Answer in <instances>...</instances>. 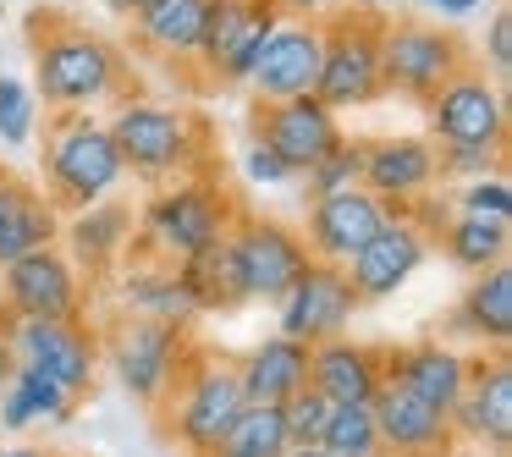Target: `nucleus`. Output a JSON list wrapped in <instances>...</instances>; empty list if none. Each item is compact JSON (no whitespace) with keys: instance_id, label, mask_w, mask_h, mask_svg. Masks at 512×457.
Masks as SVG:
<instances>
[{"instance_id":"obj_1","label":"nucleus","mask_w":512,"mask_h":457,"mask_svg":"<svg viewBox=\"0 0 512 457\" xmlns=\"http://www.w3.org/2000/svg\"><path fill=\"white\" fill-rule=\"evenodd\" d=\"M28 56H34V100L56 111H111L133 94V61L116 39L72 23L61 12H28Z\"/></svg>"},{"instance_id":"obj_2","label":"nucleus","mask_w":512,"mask_h":457,"mask_svg":"<svg viewBox=\"0 0 512 457\" xmlns=\"http://www.w3.org/2000/svg\"><path fill=\"white\" fill-rule=\"evenodd\" d=\"M105 127H111V144H116V155H122V171L138 182H149V188L210 171V155H215L210 122H204L199 111H188V105L127 94V100L111 105Z\"/></svg>"},{"instance_id":"obj_3","label":"nucleus","mask_w":512,"mask_h":457,"mask_svg":"<svg viewBox=\"0 0 512 457\" xmlns=\"http://www.w3.org/2000/svg\"><path fill=\"white\" fill-rule=\"evenodd\" d=\"M237 199L226 193L221 177L199 171V177H177L149 188L144 210L133 215V254L144 259H166V265H182V259L204 254V248L226 243L237 221Z\"/></svg>"},{"instance_id":"obj_4","label":"nucleus","mask_w":512,"mask_h":457,"mask_svg":"<svg viewBox=\"0 0 512 457\" xmlns=\"http://www.w3.org/2000/svg\"><path fill=\"white\" fill-rule=\"evenodd\" d=\"M45 144H39V171H45V199L61 215L89 210V204L111 199L127 182L122 155L111 144V127L94 111H56L45 116Z\"/></svg>"},{"instance_id":"obj_5","label":"nucleus","mask_w":512,"mask_h":457,"mask_svg":"<svg viewBox=\"0 0 512 457\" xmlns=\"http://www.w3.org/2000/svg\"><path fill=\"white\" fill-rule=\"evenodd\" d=\"M243 408L248 402H243V386H237L232 358L188 347L166 402H160V430H166V441H177L188 457H210V446L232 430V419Z\"/></svg>"},{"instance_id":"obj_6","label":"nucleus","mask_w":512,"mask_h":457,"mask_svg":"<svg viewBox=\"0 0 512 457\" xmlns=\"http://www.w3.org/2000/svg\"><path fill=\"white\" fill-rule=\"evenodd\" d=\"M314 100L325 111H364V105L386 100V89H380V17L375 12L336 6L331 17H320Z\"/></svg>"},{"instance_id":"obj_7","label":"nucleus","mask_w":512,"mask_h":457,"mask_svg":"<svg viewBox=\"0 0 512 457\" xmlns=\"http://www.w3.org/2000/svg\"><path fill=\"white\" fill-rule=\"evenodd\" d=\"M463 67H474V50L452 23H424V17L380 23V89L397 100L424 105Z\"/></svg>"},{"instance_id":"obj_8","label":"nucleus","mask_w":512,"mask_h":457,"mask_svg":"<svg viewBox=\"0 0 512 457\" xmlns=\"http://www.w3.org/2000/svg\"><path fill=\"white\" fill-rule=\"evenodd\" d=\"M188 331L177 325H155V320H116L111 331L100 336V369L144 408H160L177 380L182 358H188Z\"/></svg>"},{"instance_id":"obj_9","label":"nucleus","mask_w":512,"mask_h":457,"mask_svg":"<svg viewBox=\"0 0 512 457\" xmlns=\"http://www.w3.org/2000/svg\"><path fill=\"white\" fill-rule=\"evenodd\" d=\"M226 265L237 276L243 303H276L309 265V248H303L298 226L276 221V215H237L226 232Z\"/></svg>"},{"instance_id":"obj_10","label":"nucleus","mask_w":512,"mask_h":457,"mask_svg":"<svg viewBox=\"0 0 512 457\" xmlns=\"http://www.w3.org/2000/svg\"><path fill=\"white\" fill-rule=\"evenodd\" d=\"M276 23L281 12L270 0H210V23H204L199 56H193L204 89H243Z\"/></svg>"},{"instance_id":"obj_11","label":"nucleus","mask_w":512,"mask_h":457,"mask_svg":"<svg viewBox=\"0 0 512 457\" xmlns=\"http://www.w3.org/2000/svg\"><path fill=\"white\" fill-rule=\"evenodd\" d=\"M419 111H424V138L430 144H501L507 149V127H512L507 89L496 78H485L479 67H463L457 78H446Z\"/></svg>"},{"instance_id":"obj_12","label":"nucleus","mask_w":512,"mask_h":457,"mask_svg":"<svg viewBox=\"0 0 512 457\" xmlns=\"http://www.w3.org/2000/svg\"><path fill=\"white\" fill-rule=\"evenodd\" d=\"M6 342L23 369H39L72 397H89L100 380V331L89 320H12L6 314Z\"/></svg>"},{"instance_id":"obj_13","label":"nucleus","mask_w":512,"mask_h":457,"mask_svg":"<svg viewBox=\"0 0 512 457\" xmlns=\"http://www.w3.org/2000/svg\"><path fill=\"white\" fill-rule=\"evenodd\" d=\"M0 309L12 320H83L89 314V281L67 259V248L50 243L0 270Z\"/></svg>"},{"instance_id":"obj_14","label":"nucleus","mask_w":512,"mask_h":457,"mask_svg":"<svg viewBox=\"0 0 512 457\" xmlns=\"http://www.w3.org/2000/svg\"><path fill=\"white\" fill-rule=\"evenodd\" d=\"M358 309H364V303L347 287V270L309 259V265L298 270V281L276 298V331L292 336V342H303V347H320V342H331V336H347V325H353Z\"/></svg>"},{"instance_id":"obj_15","label":"nucleus","mask_w":512,"mask_h":457,"mask_svg":"<svg viewBox=\"0 0 512 457\" xmlns=\"http://www.w3.org/2000/svg\"><path fill=\"white\" fill-rule=\"evenodd\" d=\"M358 188L375 193L391 221H413V199L435 193V144L424 133L364 138V177Z\"/></svg>"},{"instance_id":"obj_16","label":"nucleus","mask_w":512,"mask_h":457,"mask_svg":"<svg viewBox=\"0 0 512 457\" xmlns=\"http://www.w3.org/2000/svg\"><path fill=\"white\" fill-rule=\"evenodd\" d=\"M430 254H435L430 232H424L419 221H391L386 215V226H380L342 270H347V287L358 292V303H386L419 276Z\"/></svg>"},{"instance_id":"obj_17","label":"nucleus","mask_w":512,"mask_h":457,"mask_svg":"<svg viewBox=\"0 0 512 457\" xmlns=\"http://www.w3.org/2000/svg\"><path fill=\"white\" fill-rule=\"evenodd\" d=\"M446 419H452L457 446H485L496 457L512 452V364H507V353H490V358L468 364V386Z\"/></svg>"},{"instance_id":"obj_18","label":"nucleus","mask_w":512,"mask_h":457,"mask_svg":"<svg viewBox=\"0 0 512 457\" xmlns=\"http://www.w3.org/2000/svg\"><path fill=\"white\" fill-rule=\"evenodd\" d=\"M386 226V210H380L375 193L364 188H342V193H325V199H309L303 204V248L309 259L320 265H347L369 237Z\"/></svg>"},{"instance_id":"obj_19","label":"nucleus","mask_w":512,"mask_h":457,"mask_svg":"<svg viewBox=\"0 0 512 457\" xmlns=\"http://www.w3.org/2000/svg\"><path fill=\"white\" fill-rule=\"evenodd\" d=\"M314 78H320V23H309V17H281L243 89L259 105H276V100L314 94Z\"/></svg>"},{"instance_id":"obj_20","label":"nucleus","mask_w":512,"mask_h":457,"mask_svg":"<svg viewBox=\"0 0 512 457\" xmlns=\"http://www.w3.org/2000/svg\"><path fill=\"white\" fill-rule=\"evenodd\" d=\"M468 364H474V358L457 342H441V336H419V342L386 347V380L402 386L408 397L441 408V413L457 408V397H463V386H468Z\"/></svg>"},{"instance_id":"obj_21","label":"nucleus","mask_w":512,"mask_h":457,"mask_svg":"<svg viewBox=\"0 0 512 457\" xmlns=\"http://www.w3.org/2000/svg\"><path fill=\"white\" fill-rule=\"evenodd\" d=\"M254 138L270 144L281 160H287L292 177H303V171H309L314 160L342 138V122H336V111H325L314 94H298V100L259 105L254 111Z\"/></svg>"},{"instance_id":"obj_22","label":"nucleus","mask_w":512,"mask_h":457,"mask_svg":"<svg viewBox=\"0 0 512 457\" xmlns=\"http://www.w3.org/2000/svg\"><path fill=\"white\" fill-rule=\"evenodd\" d=\"M309 386L331 408H369L375 391L386 386V347L358 342V336H331L309 347Z\"/></svg>"},{"instance_id":"obj_23","label":"nucleus","mask_w":512,"mask_h":457,"mask_svg":"<svg viewBox=\"0 0 512 457\" xmlns=\"http://www.w3.org/2000/svg\"><path fill=\"white\" fill-rule=\"evenodd\" d=\"M133 204L100 199L89 210H72V221H61L56 243L67 248V259L83 270V281H105L122 270V259L133 254Z\"/></svg>"},{"instance_id":"obj_24","label":"nucleus","mask_w":512,"mask_h":457,"mask_svg":"<svg viewBox=\"0 0 512 457\" xmlns=\"http://www.w3.org/2000/svg\"><path fill=\"white\" fill-rule=\"evenodd\" d=\"M369 413H375V430H380L386 457H457L452 419H446L441 408H430V402L408 397V391L391 386V380L375 391Z\"/></svg>"},{"instance_id":"obj_25","label":"nucleus","mask_w":512,"mask_h":457,"mask_svg":"<svg viewBox=\"0 0 512 457\" xmlns=\"http://www.w3.org/2000/svg\"><path fill=\"white\" fill-rule=\"evenodd\" d=\"M116 303H122L127 320H155V325H177V331H188L199 320V309L188 303V292L177 281V265L144 259V254L122 259V270H116Z\"/></svg>"},{"instance_id":"obj_26","label":"nucleus","mask_w":512,"mask_h":457,"mask_svg":"<svg viewBox=\"0 0 512 457\" xmlns=\"http://www.w3.org/2000/svg\"><path fill=\"white\" fill-rule=\"evenodd\" d=\"M446 336L490 347V353H507V342H512V270L507 265H490L479 276H468L463 298L446 314Z\"/></svg>"},{"instance_id":"obj_27","label":"nucleus","mask_w":512,"mask_h":457,"mask_svg":"<svg viewBox=\"0 0 512 457\" xmlns=\"http://www.w3.org/2000/svg\"><path fill=\"white\" fill-rule=\"evenodd\" d=\"M204 23H210V0H149L133 17V50L166 67H193Z\"/></svg>"},{"instance_id":"obj_28","label":"nucleus","mask_w":512,"mask_h":457,"mask_svg":"<svg viewBox=\"0 0 512 457\" xmlns=\"http://www.w3.org/2000/svg\"><path fill=\"white\" fill-rule=\"evenodd\" d=\"M61 237V210L45 199V188L0 171V270L23 254H39Z\"/></svg>"},{"instance_id":"obj_29","label":"nucleus","mask_w":512,"mask_h":457,"mask_svg":"<svg viewBox=\"0 0 512 457\" xmlns=\"http://www.w3.org/2000/svg\"><path fill=\"white\" fill-rule=\"evenodd\" d=\"M232 369H237V386H243V402L281 408L292 391L309 386V347L281 336V331H270L265 342H254L243 358H232Z\"/></svg>"},{"instance_id":"obj_30","label":"nucleus","mask_w":512,"mask_h":457,"mask_svg":"<svg viewBox=\"0 0 512 457\" xmlns=\"http://www.w3.org/2000/svg\"><path fill=\"white\" fill-rule=\"evenodd\" d=\"M83 397H72L67 386H56L50 375H39V369H12V380L0 386V435H23V430H61V424H72V413H78Z\"/></svg>"},{"instance_id":"obj_31","label":"nucleus","mask_w":512,"mask_h":457,"mask_svg":"<svg viewBox=\"0 0 512 457\" xmlns=\"http://www.w3.org/2000/svg\"><path fill=\"white\" fill-rule=\"evenodd\" d=\"M430 248H441V259L463 276H479L490 265H507L512 254V226L507 221H479V215H446L435 226Z\"/></svg>"},{"instance_id":"obj_32","label":"nucleus","mask_w":512,"mask_h":457,"mask_svg":"<svg viewBox=\"0 0 512 457\" xmlns=\"http://www.w3.org/2000/svg\"><path fill=\"white\" fill-rule=\"evenodd\" d=\"M177 281H182V292H188V303L199 309V320H204V314H232V309H243L237 276H232V265H226V243H215V248H204V254L182 259V265H177Z\"/></svg>"},{"instance_id":"obj_33","label":"nucleus","mask_w":512,"mask_h":457,"mask_svg":"<svg viewBox=\"0 0 512 457\" xmlns=\"http://www.w3.org/2000/svg\"><path fill=\"white\" fill-rule=\"evenodd\" d=\"M287 452H292V435L281 408H259V402H248L232 419V430L210 446V457H287Z\"/></svg>"},{"instance_id":"obj_34","label":"nucleus","mask_w":512,"mask_h":457,"mask_svg":"<svg viewBox=\"0 0 512 457\" xmlns=\"http://www.w3.org/2000/svg\"><path fill=\"white\" fill-rule=\"evenodd\" d=\"M358 177H364V138H347V133H342V138H336V144L298 177L303 204H309V199H325V193H342V188H358Z\"/></svg>"},{"instance_id":"obj_35","label":"nucleus","mask_w":512,"mask_h":457,"mask_svg":"<svg viewBox=\"0 0 512 457\" xmlns=\"http://www.w3.org/2000/svg\"><path fill=\"white\" fill-rule=\"evenodd\" d=\"M39 122H45V111H39L28 78L0 72V144H6V149H28L39 138Z\"/></svg>"},{"instance_id":"obj_36","label":"nucleus","mask_w":512,"mask_h":457,"mask_svg":"<svg viewBox=\"0 0 512 457\" xmlns=\"http://www.w3.org/2000/svg\"><path fill=\"white\" fill-rule=\"evenodd\" d=\"M496 171H507L501 144H435V182L441 188H463V182L496 177Z\"/></svg>"},{"instance_id":"obj_37","label":"nucleus","mask_w":512,"mask_h":457,"mask_svg":"<svg viewBox=\"0 0 512 457\" xmlns=\"http://www.w3.org/2000/svg\"><path fill=\"white\" fill-rule=\"evenodd\" d=\"M320 446L331 457H386L369 408H331V419H325V430H320Z\"/></svg>"},{"instance_id":"obj_38","label":"nucleus","mask_w":512,"mask_h":457,"mask_svg":"<svg viewBox=\"0 0 512 457\" xmlns=\"http://www.w3.org/2000/svg\"><path fill=\"white\" fill-rule=\"evenodd\" d=\"M452 215H479V221H512V182L507 171L496 177H479V182H463V188H446L441 193Z\"/></svg>"},{"instance_id":"obj_39","label":"nucleus","mask_w":512,"mask_h":457,"mask_svg":"<svg viewBox=\"0 0 512 457\" xmlns=\"http://www.w3.org/2000/svg\"><path fill=\"white\" fill-rule=\"evenodd\" d=\"M281 419H287L292 446H320V430H325V419H331V402H325L314 386H303V391H292V397L281 402Z\"/></svg>"},{"instance_id":"obj_40","label":"nucleus","mask_w":512,"mask_h":457,"mask_svg":"<svg viewBox=\"0 0 512 457\" xmlns=\"http://www.w3.org/2000/svg\"><path fill=\"white\" fill-rule=\"evenodd\" d=\"M479 56H485V78H496L501 89H507V78H512V12H507V6H501V12H490Z\"/></svg>"},{"instance_id":"obj_41","label":"nucleus","mask_w":512,"mask_h":457,"mask_svg":"<svg viewBox=\"0 0 512 457\" xmlns=\"http://www.w3.org/2000/svg\"><path fill=\"white\" fill-rule=\"evenodd\" d=\"M243 177L254 182V188H281V182H298L287 160H281L270 144H259V138H248V149H243Z\"/></svg>"},{"instance_id":"obj_42","label":"nucleus","mask_w":512,"mask_h":457,"mask_svg":"<svg viewBox=\"0 0 512 457\" xmlns=\"http://www.w3.org/2000/svg\"><path fill=\"white\" fill-rule=\"evenodd\" d=\"M281 17H309V23H320V17H331L342 0H270Z\"/></svg>"},{"instance_id":"obj_43","label":"nucleus","mask_w":512,"mask_h":457,"mask_svg":"<svg viewBox=\"0 0 512 457\" xmlns=\"http://www.w3.org/2000/svg\"><path fill=\"white\" fill-rule=\"evenodd\" d=\"M430 12H441V23H463V17H474L485 0H424Z\"/></svg>"},{"instance_id":"obj_44","label":"nucleus","mask_w":512,"mask_h":457,"mask_svg":"<svg viewBox=\"0 0 512 457\" xmlns=\"http://www.w3.org/2000/svg\"><path fill=\"white\" fill-rule=\"evenodd\" d=\"M100 6H105V12H111V17H122V23H133V17L144 12L149 0H100Z\"/></svg>"},{"instance_id":"obj_45","label":"nucleus","mask_w":512,"mask_h":457,"mask_svg":"<svg viewBox=\"0 0 512 457\" xmlns=\"http://www.w3.org/2000/svg\"><path fill=\"white\" fill-rule=\"evenodd\" d=\"M0 457H50V452L34 441H0Z\"/></svg>"},{"instance_id":"obj_46","label":"nucleus","mask_w":512,"mask_h":457,"mask_svg":"<svg viewBox=\"0 0 512 457\" xmlns=\"http://www.w3.org/2000/svg\"><path fill=\"white\" fill-rule=\"evenodd\" d=\"M353 6H358V12H402V6H408V0H353Z\"/></svg>"},{"instance_id":"obj_47","label":"nucleus","mask_w":512,"mask_h":457,"mask_svg":"<svg viewBox=\"0 0 512 457\" xmlns=\"http://www.w3.org/2000/svg\"><path fill=\"white\" fill-rule=\"evenodd\" d=\"M12 369H17V358H12V342H6V336H0V386H6V380H12Z\"/></svg>"},{"instance_id":"obj_48","label":"nucleus","mask_w":512,"mask_h":457,"mask_svg":"<svg viewBox=\"0 0 512 457\" xmlns=\"http://www.w3.org/2000/svg\"><path fill=\"white\" fill-rule=\"evenodd\" d=\"M287 457H331V452H325V446H292Z\"/></svg>"},{"instance_id":"obj_49","label":"nucleus","mask_w":512,"mask_h":457,"mask_svg":"<svg viewBox=\"0 0 512 457\" xmlns=\"http://www.w3.org/2000/svg\"><path fill=\"white\" fill-rule=\"evenodd\" d=\"M0 171H6V166H0Z\"/></svg>"}]
</instances>
